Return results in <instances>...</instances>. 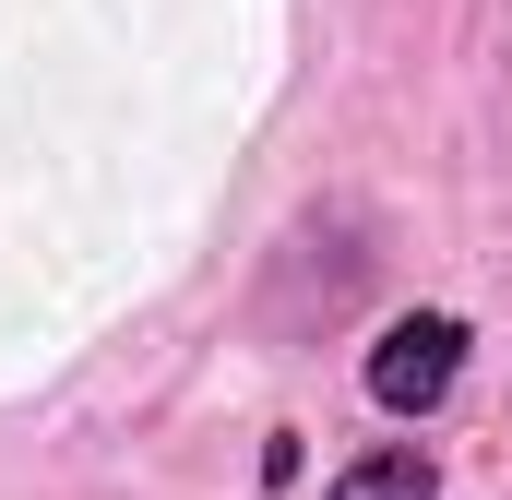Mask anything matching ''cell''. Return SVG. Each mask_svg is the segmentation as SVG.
Segmentation results:
<instances>
[{"mask_svg": "<svg viewBox=\"0 0 512 500\" xmlns=\"http://www.w3.org/2000/svg\"><path fill=\"white\" fill-rule=\"evenodd\" d=\"M429 489H441V477H429V453H417V441H393V453H358L322 500H429Z\"/></svg>", "mask_w": 512, "mask_h": 500, "instance_id": "cell-2", "label": "cell"}, {"mask_svg": "<svg viewBox=\"0 0 512 500\" xmlns=\"http://www.w3.org/2000/svg\"><path fill=\"white\" fill-rule=\"evenodd\" d=\"M453 370H465V322L453 310H405L382 346H370V405L382 417H429L453 393Z\"/></svg>", "mask_w": 512, "mask_h": 500, "instance_id": "cell-1", "label": "cell"}]
</instances>
